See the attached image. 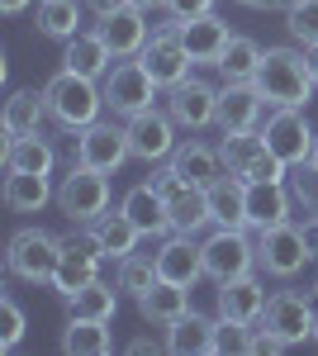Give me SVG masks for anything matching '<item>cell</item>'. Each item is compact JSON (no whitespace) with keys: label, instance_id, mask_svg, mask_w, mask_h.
<instances>
[{"label":"cell","instance_id":"6da1fadb","mask_svg":"<svg viewBox=\"0 0 318 356\" xmlns=\"http://www.w3.org/2000/svg\"><path fill=\"white\" fill-rule=\"evenodd\" d=\"M252 81H257V90H262V100L271 110H280V105L309 110V100H314V90H318L304 48H266Z\"/></svg>","mask_w":318,"mask_h":356},{"label":"cell","instance_id":"7a4b0ae2","mask_svg":"<svg viewBox=\"0 0 318 356\" xmlns=\"http://www.w3.org/2000/svg\"><path fill=\"white\" fill-rule=\"evenodd\" d=\"M43 100H48V119H53L57 129H67V134L90 129V124L100 119V110H105V90H100V81L77 76V72H67V67L43 86Z\"/></svg>","mask_w":318,"mask_h":356},{"label":"cell","instance_id":"3957f363","mask_svg":"<svg viewBox=\"0 0 318 356\" xmlns=\"http://www.w3.org/2000/svg\"><path fill=\"white\" fill-rule=\"evenodd\" d=\"M109 261L105 243L95 238V228L90 223H77L67 238H62V266H57V280L53 290L67 300V295H77V290H86L90 280H100V266Z\"/></svg>","mask_w":318,"mask_h":356},{"label":"cell","instance_id":"277c9868","mask_svg":"<svg viewBox=\"0 0 318 356\" xmlns=\"http://www.w3.org/2000/svg\"><path fill=\"white\" fill-rule=\"evenodd\" d=\"M5 266H10V275H19L29 285H53L57 266H62V238H53L48 228H19L10 238Z\"/></svg>","mask_w":318,"mask_h":356},{"label":"cell","instance_id":"5b68a950","mask_svg":"<svg viewBox=\"0 0 318 356\" xmlns=\"http://www.w3.org/2000/svg\"><path fill=\"white\" fill-rule=\"evenodd\" d=\"M100 90H105V110H109V114L133 119V114L152 110V100H157L161 86L152 81V72H148L138 57H119L105 76H100Z\"/></svg>","mask_w":318,"mask_h":356},{"label":"cell","instance_id":"8992f818","mask_svg":"<svg viewBox=\"0 0 318 356\" xmlns=\"http://www.w3.org/2000/svg\"><path fill=\"white\" fill-rule=\"evenodd\" d=\"M218 157H223V171H233L242 181H285V171H290V166L266 147L262 129L223 134L218 138Z\"/></svg>","mask_w":318,"mask_h":356},{"label":"cell","instance_id":"52a82bcc","mask_svg":"<svg viewBox=\"0 0 318 356\" xmlns=\"http://www.w3.org/2000/svg\"><path fill=\"white\" fill-rule=\"evenodd\" d=\"M57 209L72 223H95L109 209V176L95 171V166L72 162V171H67L62 186H57Z\"/></svg>","mask_w":318,"mask_h":356},{"label":"cell","instance_id":"ba28073f","mask_svg":"<svg viewBox=\"0 0 318 356\" xmlns=\"http://www.w3.org/2000/svg\"><path fill=\"white\" fill-rule=\"evenodd\" d=\"M138 62L152 72V81H157L161 90H171L176 81L190 76V62H195V57H190L186 43H181V19H176V15H166L161 24H152V38H148V48L138 53Z\"/></svg>","mask_w":318,"mask_h":356},{"label":"cell","instance_id":"9c48e42d","mask_svg":"<svg viewBox=\"0 0 318 356\" xmlns=\"http://www.w3.org/2000/svg\"><path fill=\"white\" fill-rule=\"evenodd\" d=\"M257 328L271 332V337H280L285 347H299L304 337H314V290H309V295H299V290H276V295L266 300Z\"/></svg>","mask_w":318,"mask_h":356},{"label":"cell","instance_id":"30bf717a","mask_svg":"<svg viewBox=\"0 0 318 356\" xmlns=\"http://www.w3.org/2000/svg\"><path fill=\"white\" fill-rule=\"evenodd\" d=\"M309 261H314V252H309L304 233H299L294 223H280V228H262V233H257V266H262L266 275L290 280V275H299Z\"/></svg>","mask_w":318,"mask_h":356},{"label":"cell","instance_id":"8fae6325","mask_svg":"<svg viewBox=\"0 0 318 356\" xmlns=\"http://www.w3.org/2000/svg\"><path fill=\"white\" fill-rule=\"evenodd\" d=\"M72 157H77L81 166H95V171H119V166L133 157L129 147V129H119L114 119H95L90 129H81L77 138H72Z\"/></svg>","mask_w":318,"mask_h":356},{"label":"cell","instance_id":"7c38bea8","mask_svg":"<svg viewBox=\"0 0 318 356\" xmlns=\"http://www.w3.org/2000/svg\"><path fill=\"white\" fill-rule=\"evenodd\" d=\"M252 266H257V243L242 228H214L209 238H205V275H209L214 285L252 275Z\"/></svg>","mask_w":318,"mask_h":356},{"label":"cell","instance_id":"4fadbf2b","mask_svg":"<svg viewBox=\"0 0 318 356\" xmlns=\"http://www.w3.org/2000/svg\"><path fill=\"white\" fill-rule=\"evenodd\" d=\"M266 147L280 157L285 166H299L314 157V124H309V110H290V105H280V110L266 114Z\"/></svg>","mask_w":318,"mask_h":356},{"label":"cell","instance_id":"5bb4252c","mask_svg":"<svg viewBox=\"0 0 318 356\" xmlns=\"http://www.w3.org/2000/svg\"><path fill=\"white\" fill-rule=\"evenodd\" d=\"M166 114L190 129V134H205L209 124H218V86L200 81V76H186L166 90Z\"/></svg>","mask_w":318,"mask_h":356},{"label":"cell","instance_id":"9a60e30c","mask_svg":"<svg viewBox=\"0 0 318 356\" xmlns=\"http://www.w3.org/2000/svg\"><path fill=\"white\" fill-rule=\"evenodd\" d=\"M129 147H133V157L138 162H148V166H157V162H171V152H176V119L166 110H143V114H133L129 124Z\"/></svg>","mask_w":318,"mask_h":356},{"label":"cell","instance_id":"2e32d148","mask_svg":"<svg viewBox=\"0 0 318 356\" xmlns=\"http://www.w3.org/2000/svg\"><path fill=\"white\" fill-rule=\"evenodd\" d=\"M100 33H105V43L114 48V57H138L143 48H148V38H152V24H148V10L143 5H119L114 15H105L100 19Z\"/></svg>","mask_w":318,"mask_h":356},{"label":"cell","instance_id":"e0dca14e","mask_svg":"<svg viewBox=\"0 0 318 356\" xmlns=\"http://www.w3.org/2000/svg\"><path fill=\"white\" fill-rule=\"evenodd\" d=\"M294 214V195L285 181H247V228H280Z\"/></svg>","mask_w":318,"mask_h":356},{"label":"cell","instance_id":"ac0fdd59","mask_svg":"<svg viewBox=\"0 0 318 356\" xmlns=\"http://www.w3.org/2000/svg\"><path fill=\"white\" fill-rule=\"evenodd\" d=\"M114 62H119V57H114V48L105 43V33H100V29H81V33H72V38L62 43V67H67V72H77V76L100 81Z\"/></svg>","mask_w":318,"mask_h":356},{"label":"cell","instance_id":"d6986e66","mask_svg":"<svg viewBox=\"0 0 318 356\" xmlns=\"http://www.w3.org/2000/svg\"><path fill=\"white\" fill-rule=\"evenodd\" d=\"M157 271H161V280L195 285L205 275V243H195V233H171L157 247Z\"/></svg>","mask_w":318,"mask_h":356},{"label":"cell","instance_id":"ffe728a7","mask_svg":"<svg viewBox=\"0 0 318 356\" xmlns=\"http://www.w3.org/2000/svg\"><path fill=\"white\" fill-rule=\"evenodd\" d=\"M262 90L257 81H223L218 90V134H242V129H257L262 119Z\"/></svg>","mask_w":318,"mask_h":356},{"label":"cell","instance_id":"44dd1931","mask_svg":"<svg viewBox=\"0 0 318 356\" xmlns=\"http://www.w3.org/2000/svg\"><path fill=\"white\" fill-rule=\"evenodd\" d=\"M119 209L138 223V233H143V238H166V233H176V228H171V209H166V200L157 195L152 181L129 186V195L119 200Z\"/></svg>","mask_w":318,"mask_h":356},{"label":"cell","instance_id":"7402d4cb","mask_svg":"<svg viewBox=\"0 0 318 356\" xmlns=\"http://www.w3.org/2000/svg\"><path fill=\"white\" fill-rule=\"evenodd\" d=\"M266 285L257 275H238V280H223L218 285V295H214V309H218V318H238V323H257L266 309Z\"/></svg>","mask_w":318,"mask_h":356},{"label":"cell","instance_id":"603a6c76","mask_svg":"<svg viewBox=\"0 0 318 356\" xmlns=\"http://www.w3.org/2000/svg\"><path fill=\"white\" fill-rule=\"evenodd\" d=\"M0 162H5V171H38V176H53L57 147L43 134H5Z\"/></svg>","mask_w":318,"mask_h":356},{"label":"cell","instance_id":"cb8c5ba5","mask_svg":"<svg viewBox=\"0 0 318 356\" xmlns=\"http://www.w3.org/2000/svg\"><path fill=\"white\" fill-rule=\"evenodd\" d=\"M228 24L218 19V15H195V19H181V43H186V53L195 57V62H205V67H214L218 57H223V48H228Z\"/></svg>","mask_w":318,"mask_h":356},{"label":"cell","instance_id":"d4e9b609","mask_svg":"<svg viewBox=\"0 0 318 356\" xmlns=\"http://www.w3.org/2000/svg\"><path fill=\"white\" fill-rule=\"evenodd\" d=\"M209 195V214H214V228H247V181L223 171L214 186H205Z\"/></svg>","mask_w":318,"mask_h":356},{"label":"cell","instance_id":"484cf974","mask_svg":"<svg viewBox=\"0 0 318 356\" xmlns=\"http://www.w3.org/2000/svg\"><path fill=\"white\" fill-rule=\"evenodd\" d=\"M138 314H143L152 328H171L176 318H186V314H190V285L157 280L148 295H138Z\"/></svg>","mask_w":318,"mask_h":356},{"label":"cell","instance_id":"4316f807","mask_svg":"<svg viewBox=\"0 0 318 356\" xmlns=\"http://www.w3.org/2000/svg\"><path fill=\"white\" fill-rule=\"evenodd\" d=\"M171 166L195 181V186H214L218 176H223V157H218V147L209 143H200V138H190V143H176V152H171Z\"/></svg>","mask_w":318,"mask_h":356},{"label":"cell","instance_id":"83f0119b","mask_svg":"<svg viewBox=\"0 0 318 356\" xmlns=\"http://www.w3.org/2000/svg\"><path fill=\"white\" fill-rule=\"evenodd\" d=\"M214 323H218V318H205V314L190 309L186 318H176V323L166 328V352H176V356H209L214 352Z\"/></svg>","mask_w":318,"mask_h":356},{"label":"cell","instance_id":"f1b7e54d","mask_svg":"<svg viewBox=\"0 0 318 356\" xmlns=\"http://www.w3.org/2000/svg\"><path fill=\"white\" fill-rule=\"evenodd\" d=\"M48 200H57L48 176H38V171H5V204L15 214H38Z\"/></svg>","mask_w":318,"mask_h":356},{"label":"cell","instance_id":"f546056e","mask_svg":"<svg viewBox=\"0 0 318 356\" xmlns=\"http://www.w3.org/2000/svg\"><path fill=\"white\" fill-rule=\"evenodd\" d=\"M62 352L67 356H109L114 352V332L100 318H67L62 328Z\"/></svg>","mask_w":318,"mask_h":356},{"label":"cell","instance_id":"4dcf8cb0","mask_svg":"<svg viewBox=\"0 0 318 356\" xmlns=\"http://www.w3.org/2000/svg\"><path fill=\"white\" fill-rule=\"evenodd\" d=\"M166 209H171V228H176V233H200V228H209V223H214L209 195H205V186H195V181H186L181 191L171 195Z\"/></svg>","mask_w":318,"mask_h":356},{"label":"cell","instance_id":"1f68e13d","mask_svg":"<svg viewBox=\"0 0 318 356\" xmlns=\"http://www.w3.org/2000/svg\"><path fill=\"white\" fill-rule=\"evenodd\" d=\"M95 228V238L105 243V252H109V261H124V257H133L138 252V243H143V233H138V223L124 214V209H114V214H100V219L90 223Z\"/></svg>","mask_w":318,"mask_h":356},{"label":"cell","instance_id":"d6a6232c","mask_svg":"<svg viewBox=\"0 0 318 356\" xmlns=\"http://www.w3.org/2000/svg\"><path fill=\"white\" fill-rule=\"evenodd\" d=\"M81 15H86V0H38V33L67 43L72 33H81Z\"/></svg>","mask_w":318,"mask_h":356},{"label":"cell","instance_id":"836d02e7","mask_svg":"<svg viewBox=\"0 0 318 356\" xmlns=\"http://www.w3.org/2000/svg\"><path fill=\"white\" fill-rule=\"evenodd\" d=\"M119 309V285H105V280H90L86 290L67 295V318H100L109 323Z\"/></svg>","mask_w":318,"mask_h":356},{"label":"cell","instance_id":"e575fe53","mask_svg":"<svg viewBox=\"0 0 318 356\" xmlns=\"http://www.w3.org/2000/svg\"><path fill=\"white\" fill-rule=\"evenodd\" d=\"M214 67H218V76H223V81H252V76H257V67H262V48H257V38L233 33V38H228V48H223V57H218Z\"/></svg>","mask_w":318,"mask_h":356},{"label":"cell","instance_id":"d590c367","mask_svg":"<svg viewBox=\"0 0 318 356\" xmlns=\"http://www.w3.org/2000/svg\"><path fill=\"white\" fill-rule=\"evenodd\" d=\"M48 119V100L43 90H15L5 100V134H38Z\"/></svg>","mask_w":318,"mask_h":356},{"label":"cell","instance_id":"8d00e7d4","mask_svg":"<svg viewBox=\"0 0 318 356\" xmlns=\"http://www.w3.org/2000/svg\"><path fill=\"white\" fill-rule=\"evenodd\" d=\"M157 280H161L157 257H152V252H133V257H124V261H119V280H114V285H119L124 295H133V300H138V295H148Z\"/></svg>","mask_w":318,"mask_h":356},{"label":"cell","instance_id":"74e56055","mask_svg":"<svg viewBox=\"0 0 318 356\" xmlns=\"http://www.w3.org/2000/svg\"><path fill=\"white\" fill-rule=\"evenodd\" d=\"M214 352L218 356H252L257 352V328L238 318H218L214 323Z\"/></svg>","mask_w":318,"mask_h":356},{"label":"cell","instance_id":"f35d334b","mask_svg":"<svg viewBox=\"0 0 318 356\" xmlns=\"http://www.w3.org/2000/svg\"><path fill=\"white\" fill-rule=\"evenodd\" d=\"M285 29H290L294 43L314 48L318 43V0H290L285 5Z\"/></svg>","mask_w":318,"mask_h":356},{"label":"cell","instance_id":"ab89813d","mask_svg":"<svg viewBox=\"0 0 318 356\" xmlns=\"http://www.w3.org/2000/svg\"><path fill=\"white\" fill-rule=\"evenodd\" d=\"M285 186H290L294 204L299 209H309V214H318V162H299L285 171Z\"/></svg>","mask_w":318,"mask_h":356},{"label":"cell","instance_id":"60d3db41","mask_svg":"<svg viewBox=\"0 0 318 356\" xmlns=\"http://www.w3.org/2000/svg\"><path fill=\"white\" fill-rule=\"evenodd\" d=\"M24 328H29L24 309L15 304V295H5V300H0V352H15V347L24 342Z\"/></svg>","mask_w":318,"mask_h":356},{"label":"cell","instance_id":"b9f144b4","mask_svg":"<svg viewBox=\"0 0 318 356\" xmlns=\"http://www.w3.org/2000/svg\"><path fill=\"white\" fill-rule=\"evenodd\" d=\"M214 5H218V0H166V15L195 19V15H214Z\"/></svg>","mask_w":318,"mask_h":356},{"label":"cell","instance_id":"7bdbcfd3","mask_svg":"<svg viewBox=\"0 0 318 356\" xmlns=\"http://www.w3.org/2000/svg\"><path fill=\"white\" fill-rule=\"evenodd\" d=\"M299 233H304V243H309V252H314V261H318V214H309V219L299 223Z\"/></svg>","mask_w":318,"mask_h":356},{"label":"cell","instance_id":"ee69618b","mask_svg":"<svg viewBox=\"0 0 318 356\" xmlns=\"http://www.w3.org/2000/svg\"><path fill=\"white\" fill-rule=\"evenodd\" d=\"M119 5H129V0H86V10H90L95 19H105V15H114Z\"/></svg>","mask_w":318,"mask_h":356},{"label":"cell","instance_id":"f6af8a7d","mask_svg":"<svg viewBox=\"0 0 318 356\" xmlns=\"http://www.w3.org/2000/svg\"><path fill=\"white\" fill-rule=\"evenodd\" d=\"M129 352H133V356H143V352H161V342H157V337H133Z\"/></svg>","mask_w":318,"mask_h":356},{"label":"cell","instance_id":"bcb514c9","mask_svg":"<svg viewBox=\"0 0 318 356\" xmlns=\"http://www.w3.org/2000/svg\"><path fill=\"white\" fill-rule=\"evenodd\" d=\"M238 5H247V10H285L290 0H238Z\"/></svg>","mask_w":318,"mask_h":356},{"label":"cell","instance_id":"7dc6e473","mask_svg":"<svg viewBox=\"0 0 318 356\" xmlns=\"http://www.w3.org/2000/svg\"><path fill=\"white\" fill-rule=\"evenodd\" d=\"M0 10H5V15H24L29 0H0Z\"/></svg>","mask_w":318,"mask_h":356},{"label":"cell","instance_id":"c3c4849f","mask_svg":"<svg viewBox=\"0 0 318 356\" xmlns=\"http://www.w3.org/2000/svg\"><path fill=\"white\" fill-rule=\"evenodd\" d=\"M133 5H143L148 15H152V10H166V0H133Z\"/></svg>","mask_w":318,"mask_h":356},{"label":"cell","instance_id":"681fc988","mask_svg":"<svg viewBox=\"0 0 318 356\" xmlns=\"http://www.w3.org/2000/svg\"><path fill=\"white\" fill-rule=\"evenodd\" d=\"M304 53H309V67H314V81H318V43H314V48H304Z\"/></svg>","mask_w":318,"mask_h":356},{"label":"cell","instance_id":"f907efd6","mask_svg":"<svg viewBox=\"0 0 318 356\" xmlns=\"http://www.w3.org/2000/svg\"><path fill=\"white\" fill-rule=\"evenodd\" d=\"M314 342H318V295H314Z\"/></svg>","mask_w":318,"mask_h":356},{"label":"cell","instance_id":"816d5d0a","mask_svg":"<svg viewBox=\"0 0 318 356\" xmlns=\"http://www.w3.org/2000/svg\"><path fill=\"white\" fill-rule=\"evenodd\" d=\"M309 162H318V134H314V157H309Z\"/></svg>","mask_w":318,"mask_h":356},{"label":"cell","instance_id":"f5cc1de1","mask_svg":"<svg viewBox=\"0 0 318 356\" xmlns=\"http://www.w3.org/2000/svg\"><path fill=\"white\" fill-rule=\"evenodd\" d=\"M314 295H318V280H314Z\"/></svg>","mask_w":318,"mask_h":356}]
</instances>
